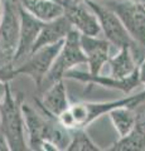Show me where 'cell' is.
<instances>
[{
  "instance_id": "obj_8",
  "label": "cell",
  "mask_w": 145,
  "mask_h": 151,
  "mask_svg": "<svg viewBox=\"0 0 145 151\" xmlns=\"http://www.w3.org/2000/svg\"><path fill=\"white\" fill-rule=\"evenodd\" d=\"M64 8L63 15L68 19L69 24L81 34L96 37L101 32L100 23L93 12L87 10L83 0H62Z\"/></svg>"
},
{
  "instance_id": "obj_6",
  "label": "cell",
  "mask_w": 145,
  "mask_h": 151,
  "mask_svg": "<svg viewBox=\"0 0 145 151\" xmlns=\"http://www.w3.org/2000/svg\"><path fill=\"white\" fill-rule=\"evenodd\" d=\"M106 8L116 14L126 30L145 48V5L136 0H106Z\"/></svg>"
},
{
  "instance_id": "obj_13",
  "label": "cell",
  "mask_w": 145,
  "mask_h": 151,
  "mask_svg": "<svg viewBox=\"0 0 145 151\" xmlns=\"http://www.w3.org/2000/svg\"><path fill=\"white\" fill-rule=\"evenodd\" d=\"M71 29H72V25L69 24L68 19L64 15L56 18L50 22L43 23L42 29L38 34V38H37L35 43L33 45V49H32V53L35 52L37 49L42 48V47L57 43V42L64 39Z\"/></svg>"
},
{
  "instance_id": "obj_17",
  "label": "cell",
  "mask_w": 145,
  "mask_h": 151,
  "mask_svg": "<svg viewBox=\"0 0 145 151\" xmlns=\"http://www.w3.org/2000/svg\"><path fill=\"white\" fill-rule=\"evenodd\" d=\"M133 107H128V106H123V107H118L114 108L109 112V115L112 120L115 129L118 130L120 137H124L133 130V127L136 124L138 117L133 113Z\"/></svg>"
},
{
  "instance_id": "obj_7",
  "label": "cell",
  "mask_w": 145,
  "mask_h": 151,
  "mask_svg": "<svg viewBox=\"0 0 145 151\" xmlns=\"http://www.w3.org/2000/svg\"><path fill=\"white\" fill-rule=\"evenodd\" d=\"M63 42H64V39L57 42V43L42 47V48L37 49L32 54H29L25 58V62H23L20 65H18L17 68L14 67L15 76H18V74L29 76L34 81L37 88H39L44 76L49 70L53 60L56 59V57H57L61 48H62Z\"/></svg>"
},
{
  "instance_id": "obj_15",
  "label": "cell",
  "mask_w": 145,
  "mask_h": 151,
  "mask_svg": "<svg viewBox=\"0 0 145 151\" xmlns=\"http://www.w3.org/2000/svg\"><path fill=\"white\" fill-rule=\"evenodd\" d=\"M107 63L110 64L111 76L118 79L129 77L139 68L129 48H120L119 54L114 58H109Z\"/></svg>"
},
{
  "instance_id": "obj_18",
  "label": "cell",
  "mask_w": 145,
  "mask_h": 151,
  "mask_svg": "<svg viewBox=\"0 0 145 151\" xmlns=\"http://www.w3.org/2000/svg\"><path fill=\"white\" fill-rule=\"evenodd\" d=\"M66 150L68 151H76V150L77 151H86V150L99 151L100 149L91 141V139L88 137V135L83 130V127H81V129L72 130L71 141H69Z\"/></svg>"
},
{
  "instance_id": "obj_4",
  "label": "cell",
  "mask_w": 145,
  "mask_h": 151,
  "mask_svg": "<svg viewBox=\"0 0 145 151\" xmlns=\"http://www.w3.org/2000/svg\"><path fill=\"white\" fill-rule=\"evenodd\" d=\"M79 34L81 33L73 28L68 32L59 53L57 54L49 70L47 72L40 83L38 88L39 91H44L53 83L63 79L64 73L72 69L74 65L87 63V58L81 48V43H79Z\"/></svg>"
},
{
  "instance_id": "obj_20",
  "label": "cell",
  "mask_w": 145,
  "mask_h": 151,
  "mask_svg": "<svg viewBox=\"0 0 145 151\" xmlns=\"http://www.w3.org/2000/svg\"><path fill=\"white\" fill-rule=\"evenodd\" d=\"M5 87H6V83H4V82L0 81V103H1L3 97H4V94H5Z\"/></svg>"
},
{
  "instance_id": "obj_21",
  "label": "cell",
  "mask_w": 145,
  "mask_h": 151,
  "mask_svg": "<svg viewBox=\"0 0 145 151\" xmlns=\"http://www.w3.org/2000/svg\"><path fill=\"white\" fill-rule=\"evenodd\" d=\"M1 13H3V0H0V18H1Z\"/></svg>"
},
{
  "instance_id": "obj_14",
  "label": "cell",
  "mask_w": 145,
  "mask_h": 151,
  "mask_svg": "<svg viewBox=\"0 0 145 151\" xmlns=\"http://www.w3.org/2000/svg\"><path fill=\"white\" fill-rule=\"evenodd\" d=\"M19 5L40 22H50L64 14L62 3L56 0H19Z\"/></svg>"
},
{
  "instance_id": "obj_3",
  "label": "cell",
  "mask_w": 145,
  "mask_h": 151,
  "mask_svg": "<svg viewBox=\"0 0 145 151\" xmlns=\"http://www.w3.org/2000/svg\"><path fill=\"white\" fill-rule=\"evenodd\" d=\"M22 96H15L6 83L5 94L0 103V131L5 137L9 150L25 151L28 150L24 137V119L22 112Z\"/></svg>"
},
{
  "instance_id": "obj_10",
  "label": "cell",
  "mask_w": 145,
  "mask_h": 151,
  "mask_svg": "<svg viewBox=\"0 0 145 151\" xmlns=\"http://www.w3.org/2000/svg\"><path fill=\"white\" fill-rule=\"evenodd\" d=\"M64 77L74 78V79H78V81L88 82V83H97V84H101V86L109 87V88H116L125 93L133 91L135 87L141 83L139 78V68L133 74H130L129 77H126L124 79H118V78L112 77V76H100V73L92 76L90 73H83V72L74 70L73 68L67 70L64 73Z\"/></svg>"
},
{
  "instance_id": "obj_1",
  "label": "cell",
  "mask_w": 145,
  "mask_h": 151,
  "mask_svg": "<svg viewBox=\"0 0 145 151\" xmlns=\"http://www.w3.org/2000/svg\"><path fill=\"white\" fill-rule=\"evenodd\" d=\"M83 1L95 13L97 20L100 23L101 30L105 33L107 38V42L116 45L119 49L129 48L136 64L141 63L145 59V48L130 35V33L126 30V28L116 17V14L111 12L109 8L102 6L101 4L93 1V0H83Z\"/></svg>"
},
{
  "instance_id": "obj_9",
  "label": "cell",
  "mask_w": 145,
  "mask_h": 151,
  "mask_svg": "<svg viewBox=\"0 0 145 151\" xmlns=\"http://www.w3.org/2000/svg\"><path fill=\"white\" fill-rule=\"evenodd\" d=\"M19 18H20L19 40H18L15 54H14L12 60L13 64L22 62L23 59H25L32 53L33 45L35 43L37 38H38L42 25H43V22L34 18L20 5H19Z\"/></svg>"
},
{
  "instance_id": "obj_11",
  "label": "cell",
  "mask_w": 145,
  "mask_h": 151,
  "mask_svg": "<svg viewBox=\"0 0 145 151\" xmlns=\"http://www.w3.org/2000/svg\"><path fill=\"white\" fill-rule=\"evenodd\" d=\"M81 48L87 58V64L90 67V74H99L104 64L109 60L110 43L107 40L99 39L92 35L79 34Z\"/></svg>"
},
{
  "instance_id": "obj_5",
  "label": "cell",
  "mask_w": 145,
  "mask_h": 151,
  "mask_svg": "<svg viewBox=\"0 0 145 151\" xmlns=\"http://www.w3.org/2000/svg\"><path fill=\"white\" fill-rule=\"evenodd\" d=\"M19 30V0H3V13L0 18V52L5 63H12L15 54Z\"/></svg>"
},
{
  "instance_id": "obj_16",
  "label": "cell",
  "mask_w": 145,
  "mask_h": 151,
  "mask_svg": "<svg viewBox=\"0 0 145 151\" xmlns=\"http://www.w3.org/2000/svg\"><path fill=\"white\" fill-rule=\"evenodd\" d=\"M111 150L120 151H140L145 150V121L136 120L133 130L114 145Z\"/></svg>"
},
{
  "instance_id": "obj_19",
  "label": "cell",
  "mask_w": 145,
  "mask_h": 151,
  "mask_svg": "<svg viewBox=\"0 0 145 151\" xmlns=\"http://www.w3.org/2000/svg\"><path fill=\"white\" fill-rule=\"evenodd\" d=\"M5 150H9V146H8L5 137H4V135L0 131V151H5Z\"/></svg>"
},
{
  "instance_id": "obj_12",
  "label": "cell",
  "mask_w": 145,
  "mask_h": 151,
  "mask_svg": "<svg viewBox=\"0 0 145 151\" xmlns=\"http://www.w3.org/2000/svg\"><path fill=\"white\" fill-rule=\"evenodd\" d=\"M39 107L47 115L53 116L56 119H58L69 107L63 79L53 83L52 86L44 89L43 100H42V102H39Z\"/></svg>"
},
{
  "instance_id": "obj_2",
  "label": "cell",
  "mask_w": 145,
  "mask_h": 151,
  "mask_svg": "<svg viewBox=\"0 0 145 151\" xmlns=\"http://www.w3.org/2000/svg\"><path fill=\"white\" fill-rule=\"evenodd\" d=\"M145 101V91L131 96L124 100L112 101V102H104V103H77V105L69 106L62 115L58 117L59 124L67 130H74L81 129L92 122L95 119L100 117L104 113H109L111 110L123 106L128 107H135L139 103Z\"/></svg>"
},
{
  "instance_id": "obj_22",
  "label": "cell",
  "mask_w": 145,
  "mask_h": 151,
  "mask_svg": "<svg viewBox=\"0 0 145 151\" xmlns=\"http://www.w3.org/2000/svg\"><path fill=\"white\" fill-rule=\"evenodd\" d=\"M56 1H59V3H62V0H56Z\"/></svg>"
}]
</instances>
